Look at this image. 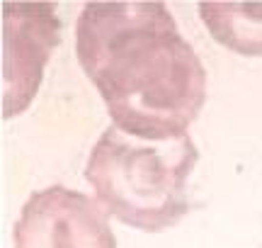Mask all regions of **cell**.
I'll return each mask as SVG.
<instances>
[{
  "mask_svg": "<svg viewBox=\"0 0 262 248\" xmlns=\"http://www.w3.org/2000/svg\"><path fill=\"white\" fill-rule=\"evenodd\" d=\"M75 54L114 127L148 141L187 134L206 100V71L165 3H88Z\"/></svg>",
  "mask_w": 262,
  "mask_h": 248,
  "instance_id": "obj_1",
  "label": "cell"
},
{
  "mask_svg": "<svg viewBox=\"0 0 262 248\" xmlns=\"http://www.w3.org/2000/svg\"><path fill=\"white\" fill-rule=\"evenodd\" d=\"M199 161L187 134L148 141L107 127L90 151L85 180L110 217L139 231H165L189 212L187 180Z\"/></svg>",
  "mask_w": 262,
  "mask_h": 248,
  "instance_id": "obj_2",
  "label": "cell"
},
{
  "mask_svg": "<svg viewBox=\"0 0 262 248\" xmlns=\"http://www.w3.org/2000/svg\"><path fill=\"white\" fill-rule=\"evenodd\" d=\"M12 241L15 248H117L107 212L63 185L29 195L15 221Z\"/></svg>",
  "mask_w": 262,
  "mask_h": 248,
  "instance_id": "obj_3",
  "label": "cell"
},
{
  "mask_svg": "<svg viewBox=\"0 0 262 248\" xmlns=\"http://www.w3.org/2000/svg\"><path fill=\"white\" fill-rule=\"evenodd\" d=\"M3 117H15L34 100L41 73L61 39V19L51 3H5Z\"/></svg>",
  "mask_w": 262,
  "mask_h": 248,
  "instance_id": "obj_4",
  "label": "cell"
},
{
  "mask_svg": "<svg viewBox=\"0 0 262 248\" xmlns=\"http://www.w3.org/2000/svg\"><path fill=\"white\" fill-rule=\"evenodd\" d=\"M211 37L243 56H262V3H199Z\"/></svg>",
  "mask_w": 262,
  "mask_h": 248,
  "instance_id": "obj_5",
  "label": "cell"
}]
</instances>
